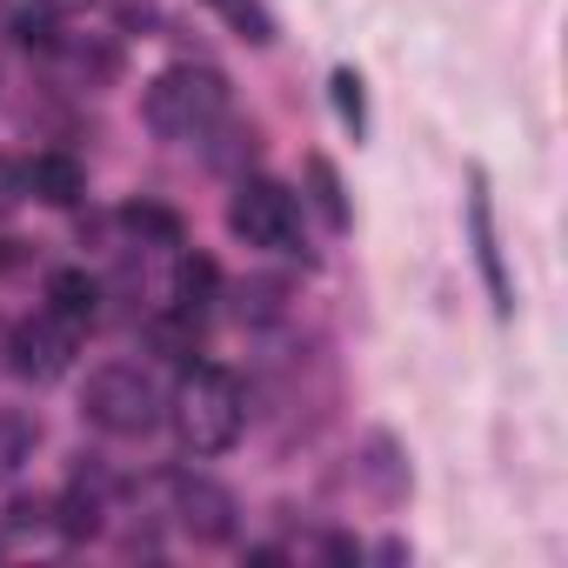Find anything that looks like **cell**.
Instances as JSON below:
<instances>
[{
    "label": "cell",
    "mask_w": 568,
    "mask_h": 568,
    "mask_svg": "<svg viewBox=\"0 0 568 568\" xmlns=\"http://www.w3.org/2000/svg\"><path fill=\"white\" fill-rule=\"evenodd\" d=\"M241 415H247V408H241V382L221 375V368H194V375L181 382V395H174V428H181V442H187L194 455L234 448Z\"/></svg>",
    "instance_id": "1"
},
{
    "label": "cell",
    "mask_w": 568,
    "mask_h": 568,
    "mask_svg": "<svg viewBox=\"0 0 568 568\" xmlns=\"http://www.w3.org/2000/svg\"><path fill=\"white\" fill-rule=\"evenodd\" d=\"M141 108H148V128H154V134L187 141V134H201V128L221 121L227 81H221L214 68H168V74H154V88H148Z\"/></svg>",
    "instance_id": "2"
},
{
    "label": "cell",
    "mask_w": 568,
    "mask_h": 568,
    "mask_svg": "<svg viewBox=\"0 0 568 568\" xmlns=\"http://www.w3.org/2000/svg\"><path fill=\"white\" fill-rule=\"evenodd\" d=\"M88 422L108 435H148L161 422V388L141 368H101L88 382Z\"/></svg>",
    "instance_id": "3"
},
{
    "label": "cell",
    "mask_w": 568,
    "mask_h": 568,
    "mask_svg": "<svg viewBox=\"0 0 568 568\" xmlns=\"http://www.w3.org/2000/svg\"><path fill=\"white\" fill-rule=\"evenodd\" d=\"M227 227L247 247H295V194L274 181H247L227 207Z\"/></svg>",
    "instance_id": "4"
},
{
    "label": "cell",
    "mask_w": 568,
    "mask_h": 568,
    "mask_svg": "<svg viewBox=\"0 0 568 568\" xmlns=\"http://www.w3.org/2000/svg\"><path fill=\"white\" fill-rule=\"evenodd\" d=\"M8 355H14V375H28V382H54V375H68V362H74V328H68L61 315H48V322H21V328L8 335Z\"/></svg>",
    "instance_id": "5"
},
{
    "label": "cell",
    "mask_w": 568,
    "mask_h": 568,
    "mask_svg": "<svg viewBox=\"0 0 568 568\" xmlns=\"http://www.w3.org/2000/svg\"><path fill=\"white\" fill-rule=\"evenodd\" d=\"M174 521L194 535V541H227L234 535V495L207 475H174Z\"/></svg>",
    "instance_id": "6"
},
{
    "label": "cell",
    "mask_w": 568,
    "mask_h": 568,
    "mask_svg": "<svg viewBox=\"0 0 568 568\" xmlns=\"http://www.w3.org/2000/svg\"><path fill=\"white\" fill-rule=\"evenodd\" d=\"M468 234H475V267H481V281H488V302H495V315H508V308H515V288H508V274H501V241H495V214H488L481 174H475V187H468Z\"/></svg>",
    "instance_id": "7"
},
{
    "label": "cell",
    "mask_w": 568,
    "mask_h": 568,
    "mask_svg": "<svg viewBox=\"0 0 568 568\" xmlns=\"http://www.w3.org/2000/svg\"><path fill=\"white\" fill-rule=\"evenodd\" d=\"M21 187L41 194L48 207H74V201L88 194V174H81V161H68V154H41V161L21 168Z\"/></svg>",
    "instance_id": "8"
},
{
    "label": "cell",
    "mask_w": 568,
    "mask_h": 568,
    "mask_svg": "<svg viewBox=\"0 0 568 568\" xmlns=\"http://www.w3.org/2000/svg\"><path fill=\"white\" fill-rule=\"evenodd\" d=\"M48 308H54L68 328H88L94 308H101V281H94L88 267H61V274H48Z\"/></svg>",
    "instance_id": "9"
},
{
    "label": "cell",
    "mask_w": 568,
    "mask_h": 568,
    "mask_svg": "<svg viewBox=\"0 0 568 568\" xmlns=\"http://www.w3.org/2000/svg\"><path fill=\"white\" fill-rule=\"evenodd\" d=\"M214 288H221V267L207 261V254H181V267H174V295H181V308H207L214 302Z\"/></svg>",
    "instance_id": "10"
},
{
    "label": "cell",
    "mask_w": 568,
    "mask_h": 568,
    "mask_svg": "<svg viewBox=\"0 0 568 568\" xmlns=\"http://www.w3.org/2000/svg\"><path fill=\"white\" fill-rule=\"evenodd\" d=\"M308 187H315L322 221L342 234V227H348V194H342V174H335V161H328V154H308Z\"/></svg>",
    "instance_id": "11"
},
{
    "label": "cell",
    "mask_w": 568,
    "mask_h": 568,
    "mask_svg": "<svg viewBox=\"0 0 568 568\" xmlns=\"http://www.w3.org/2000/svg\"><path fill=\"white\" fill-rule=\"evenodd\" d=\"M207 8H214L241 41H254V48H267V41H274V21H267L261 0H207Z\"/></svg>",
    "instance_id": "12"
},
{
    "label": "cell",
    "mask_w": 568,
    "mask_h": 568,
    "mask_svg": "<svg viewBox=\"0 0 568 568\" xmlns=\"http://www.w3.org/2000/svg\"><path fill=\"white\" fill-rule=\"evenodd\" d=\"M154 348L174 355V362H194V348H201V322H194V308L161 315V322H154Z\"/></svg>",
    "instance_id": "13"
},
{
    "label": "cell",
    "mask_w": 568,
    "mask_h": 568,
    "mask_svg": "<svg viewBox=\"0 0 568 568\" xmlns=\"http://www.w3.org/2000/svg\"><path fill=\"white\" fill-rule=\"evenodd\" d=\"M14 41H21V48H34V54H54V48H61L54 8H21V14H14Z\"/></svg>",
    "instance_id": "14"
},
{
    "label": "cell",
    "mask_w": 568,
    "mask_h": 568,
    "mask_svg": "<svg viewBox=\"0 0 568 568\" xmlns=\"http://www.w3.org/2000/svg\"><path fill=\"white\" fill-rule=\"evenodd\" d=\"M121 221H128V227H134L141 241H161V247H174V241H181V221H174L168 207H154V201H134V207H128Z\"/></svg>",
    "instance_id": "15"
},
{
    "label": "cell",
    "mask_w": 568,
    "mask_h": 568,
    "mask_svg": "<svg viewBox=\"0 0 568 568\" xmlns=\"http://www.w3.org/2000/svg\"><path fill=\"white\" fill-rule=\"evenodd\" d=\"M94 528H101V501L81 495V488H68V495H61V535H68V541H88Z\"/></svg>",
    "instance_id": "16"
},
{
    "label": "cell",
    "mask_w": 568,
    "mask_h": 568,
    "mask_svg": "<svg viewBox=\"0 0 568 568\" xmlns=\"http://www.w3.org/2000/svg\"><path fill=\"white\" fill-rule=\"evenodd\" d=\"M335 108H342V121H348L355 134L368 128V94H362V74H355V68L335 74Z\"/></svg>",
    "instance_id": "17"
},
{
    "label": "cell",
    "mask_w": 568,
    "mask_h": 568,
    "mask_svg": "<svg viewBox=\"0 0 568 568\" xmlns=\"http://www.w3.org/2000/svg\"><path fill=\"white\" fill-rule=\"evenodd\" d=\"M28 448H34V428H28L21 415H0V475H8Z\"/></svg>",
    "instance_id": "18"
},
{
    "label": "cell",
    "mask_w": 568,
    "mask_h": 568,
    "mask_svg": "<svg viewBox=\"0 0 568 568\" xmlns=\"http://www.w3.org/2000/svg\"><path fill=\"white\" fill-rule=\"evenodd\" d=\"M41 8H81V0H41Z\"/></svg>",
    "instance_id": "19"
}]
</instances>
